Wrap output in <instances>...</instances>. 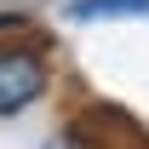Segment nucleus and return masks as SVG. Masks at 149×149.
Instances as JSON below:
<instances>
[{"mask_svg":"<svg viewBox=\"0 0 149 149\" xmlns=\"http://www.w3.org/2000/svg\"><path fill=\"white\" fill-rule=\"evenodd\" d=\"M52 86V57L40 46H0V115H23Z\"/></svg>","mask_w":149,"mask_h":149,"instance_id":"obj_1","label":"nucleus"},{"mask_svg":"<svg viewBox=\"0 0 149 149\" xmlns=\"http://www.w3.org/2000/svg\"><path fill=\"white\" fill-rule=\"evenodd\" d=\"M132 12H149V0H74L69 17L92 23V17H132Z\"/></svg>","mask_w":149,"mask_h":149,"instance_id":"obj_2","label":"nucleus"},{"mask_svg":"<svg viewBox=\"0 0 149 149\" xmlns=\"http://www.w3.org/2000/svg\"><path fill=\"white\" fill-rule=\"evenodd\" d=\"M23 29H29L23 12H0V35H23Z\"/></svg>","mask_w":149,"mask_h":149,"instance_id":"obj_3","label":"nucleus"}]
</instances>
